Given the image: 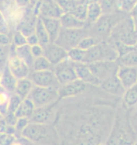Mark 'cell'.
Returning a JSON list of instances; mask_svg holds the SVG:
<instances>
[{
    "instance_id": "7402d4cb",
    "label": "cell",
    "mask_w": 137,
    "mask_h": 145,
    "mask_svg": "<svg viewBox=\"0 0 137 145\" xmlns=\"http://www.w3.org/2000/svg\"><path fill=\"white\" fill-rule=\"evenodd\" d=\"M35 105L33 104V102L31 101L28 97L24 98L22 100V102L20 104V106L18 107V109L15 112V115L18 118H28L30 119L31 116L35 110Z\"/></svg>"
},
{
    "instance_id": "836d02e7",
    "label": "cell",
    "mask_w": 137,
    "mask_h": 145,
    "mask_svg": "<svg viewBox=\"0 0 137 145\" xmlns=\"http://www.w3.org/2000/svg\"><path fill=\"white\" fill-rule=\"evenodd\" d=\"M99 41L97 39L94 38V37H88L86 36L85 38H83L81 39V41L79 42V44L77 47H79L81 49L85 51H88V49L92 48L93 46H95L96 44H98Z\"/></svg>"
},
{
    "instance_id": "8992f818",
    "label": "cell",
    "mask_w": 137,
    "mask_h": 145,
    "mask_svg": "<svg viewBox=\"0 0 137 145\" xmlns=\"http://www.w3.org/2000/svg\"><path fill=\"white\" fill-rule=\"evenodd\" d=\"M32 8L35 14L39 17L59 19L64 13L57 0H40Z\"/></svg>"
},
{
    "instance_id": "ac0fdd59",
    "label": "cell",
    "mask_w": 137,
    "mask_h": 145,
    "mask_svg": "<svg viewBox=\"0 0 137 145\" xmlns=\"http://www.w3.org/2000/svg\"><path fill=\"white\" fill-rule=\"evenodd\" d=\"M41 19L43 25H44L46 31H47L50 39V42H55L57 36L62 28L60 21L57 18H46L40 17Z\"/></svg>"
},
{
    "instance_id": "83f0119b",
    "label": "cell",
    "mask_w": 137,
    "mask_h": 145,
    "mask_svg": "<svg viewBox=\"0 0 137 145\" xmlns=\"http://www.w3.org/2000/svg\"><path fill=\"white\" fill-rule=\"evenodd\" d=\"M124 103L129 108L137 104V84L127 89L124 93Z\"/></svg>"
},
{
    "instance_id": "bcb514c9",
    "label": "cell",
    "mask_w": 137,
    "mask_h": 145,
    "mask_svg": "<svg viewBox=\"0 0 137 145\" xmlns=\"http://www.w3.org/2000/svg\"><path fill=\"white\" fill-rule=\"evenodd\" d=\"M40 0H29V4H30V8H33L37 3H38Z\"/></svg>"
},
{
    "instance_id": "d590c367",
    "label": "cell",
    "mask_w": 137,
    "mask_h": 145,
    "mask_svg": "<svg viewBox=\"0 0 137 145\" xmlns=\"http://www.w3.org/2000/svg\"><path fill=\"white\" fill-rule=\"evenodd\" d=\"M24 44H26V37L22 32L16 30L11 35V45L14 47H20Z\"/></svg>"
},
{
    "instance_id": "484cf974",
    "label": "cell",
    "mask_w": 137,
    "mask_h": 145,
    "mask_svg": "<svg viewBox=\"0 0 137 145\" xmlns=\"http://www.w3.org/2000/svg\"><path fill=\"white\" fill-rule=\"evenodd\" d=\"M35 34H36V36L38 37L39 42L40 45L44 46L46 44H48V43H50L49 35H48L47 31H46L44 25H43L41 19H40L39 16H38V20H37V23H36Z\"/></svg>"
},
{
    "instance_id": "4fadbf2b",
    "label": "cell",
    "mask_w": 137,
    "mask_h": 145,
    "mask_svg": "<svg viewBox=\"0 0 137 145\" xmlns=\"http://www.w3.org/2000/svg\"><path fill=\"white\" fill-rule=\"evenodd\" d=\"M86 88V83L83 82L80 80H75L67 84L60 85L58 88V97H74L81 94Z\"/></svg>"
},
{
    "instance_id": "30bf717a",
    "label": "cell",
    "mask_w": 137,
    "mask_h": 145,
    "mask_svg": "<svg viewBox=\"0 0 137 145\" xmlns=\"http://www.w3.org/2000/svg\"><path fill=\"white\" fill-rule=\"evenodd\" d=\"M14 50H15V47H13V50L11 52V56L9 58V61L7 64L8 69H10V71L12 73V75L17 80L28 78L29 74L31 72V69L23 60L20 59V58L15 54Z\"/></svg>"
},
{
    "instance_id": "cb8c5ba5",
    "label": "cell",
    "mask_w": 137,
    "mask_h": 145,
    "mask_svg": "<svg viewBox=\"0 0 137 145\" xmlns=\"http://www.w3.org/2000/svg\"><path fill=\"white\" fill-rule=\"evenodd\" d=\"M117 61L120 67H137V50L134 49L126 54L121 55Z\"/></svg>"
},
{
    "instance_id": "6da1fadb",
    "label": "cell",
    "mask_w": 137,
    "mask_h": 145,
    "mask_svg": "<svg viewBox=\"0 0 137 145\" xmlns=\"http://www.w3.org/2000/svg\"><path fill=\"white\" fill-rule=\"evenodd\" d=\"M22 137L29 142L42 145H55L57 140V132L53 126L47 124H38L30 122L22 131Z\"/></svg>"
},
{
    "instance_id": "816d5d0a",
    "label": "cell",
    "mask_w": 137,
    "mask_h": 145,
    "mask_svg": "<svg viewBox=\"0 0 137 145\" xmlns=\"http://www.w3.org/2000/svg\"><path fill=\"white\" fill-rule=\"evenodd\" d=\"M132 145H137V140L135 141V142L134 143H133V144H132Z\"/></svg>"
},
{
    "instance_id": "7dc6e473",
    "label": "cell",
    "mask_w": 137,
    "mask_h": 145,
    "mask_svg": "<svg viewBox=\"0 0 137 145\" xmlns=\"http://www.w3.org/2000/svg\"><path fill=\"white\" fill-rule=\"evenodd\" d=\"M11 145H26L24 142H22V141H20V140H16L14 141L13 143H12Z\"/></svg>"
},
{
    "instance_id": "5bb4252c",
    "label": "cell",
    "mask_w": 137,
    "mask_h": 145,
    "mask_svg": "<svg viewBox=\"0 0 137 145\" xmlns=\"http://www.w3.org/2000/svg\"><path fill=\"white\" fill-rule=\"evenodd\" d=\"M74 69H75L77 79L82 81L86 84L99 85L101 82L93 75L91 70L88 67V64L85 63H74Z\"/></svg>"
},
{
    "instance_id": "f5cc1de1",
    "label": "cell",
    "mask_w": 137,
    "mask_h": 145,
    "mask_svg": "<svg viewBox=\"0 0 137 145\" xmlns=\"http://www.w3.org/2000/svg\"><path fill=\"white\" fill-rule=\"evenodd\" d=\"M97 145H102V144H97Z\"/></svg>"
},
{
    "instance_id": "d6986e66",
    "label": "cell",
    "mask_w": 137,
    "mask_h": 145,
    "mask_svg": "<svg viewBox=\"0 0 137 145\" xmlns=\"http://www.w3.org/2000/svg\"><path fill=\"white\" fill-rule=\"evenodd\" d=\"M62 28L66 29H80V28H85L86 25V22L79 20L78 18H76L74 15L68 12H64L62 14V16L59 18Z\"/></svg>"
},
{
    "instance_id": "db71d44e",
    "label": "cell",
    "mask_w": 137,
    "mask_h": 145,
    "mask_svg": "<svg viewBox=\"0 0 137 145\" xmlns=\"http://www.w3.org/2000/svg\"><path fill=\"white\" fill-rule=\"evenodd\" d=\"M0 71H1V70H0Z\"/></svg>"
},
{
    "instance_id": "ba28073f",
    "label": "cell",
    "mask_w": 137,
    "mask_h": 145,
    "mask_svg": "<svg viewBox=\"0 0 137 145\" xmlns=\"http://www.w3.org/2000/svg\"><path fill=\"white\" fill-rule=\"evenodd\" d=\"M54 72L60 85L67 84L68 82L77 80L74 63L68 60V58L54 67Z\"/></svg>"
},
{
    "instance_id": "74e56055",
    "label": "cell",
    "mask_w": 137,
    "mask_h": 145,
    "mask_svg": "<svg viewBox=\"0 0 137 145\" xmlns=\"http://www.w3.org/2000/svg\"><path fill=\"white\" fill-rule=\"evenodd\" d=\"M130 114H129V121L130 126L132 128L133 131L137 132V104L130 108Z\"/></svg>"
},
{
    "instance_id": "7bdbcfd3",
    "label": "cell",
    "mask_w": 137,
    "mask_h": 145,
    "mask_svg": "<svg viewBox=\"0 0 137 145\" xmlns=\"http://www.w3.org/2000/svg\"><path fill=\"white\" fill-rule=\"evenodd\" d=\"M26 44H28L29 46H33L36 44H40L38 37L36 36L35 33L31 34V35L26 37Z\"/></svg>"
},
{
    "instance_id": "f35d334b",
    "label": "cell",
    "mask_w": 137,
    "mask_h": 145,
    "mask_svg": "<svg viewBox=\"0 0 137 145\" xmlns=\"http://www.w3.org/2000/svg\"><path fill=\"white\" fill-rule=\"evenodd\" d=\"M29 123H30V119H28V118H18L16 125L14 126L15 129H16V132L22 133V131L28 125Z\"/></svg>"
},
{
    "instance_id": "f6af8a7d",
    "label": "cell",
    "mask_w": 137,
    "mask_h": 145,
    "mask_svg": "<svg viewBox=\"0 0 137 145\" xmlns=\"http://www.w3.org/2000/svg\"><path fill=\"white\" fill-rule=\"evenodd\" d=\"M7 127H8V125H7V124H6V122L4 121V119L0 120V134L6 133V131H7Z\"/></svg>"
},
{
    "instance_id": "ee69618b",
    "label": "cell",
    "mask_w": 137,
    "mask_h": 145,
    "mask_svg": "<svg viewBox=\"0 0 137 145\" xmlns=\"http://www.w3.org/2000/svg\"><path fill=\"white\" fill-rule=\"evenodd\" d=\"M14 1H15V4H16L19 8H26L30 7L29 0H14Z\"/></svg>"
},
{
    "instance_id": "f907efd6",
    "label": "cell",
    "mask_w": 137,
    "mask_h": 145,
    "mask_svg": "<svg viewBox=\"0 0 137 145\" xmlns=\"http://www.w3.org/2000/svg\"><path fill=\"white\" fill-rule=\"evenodd\" d=\"M134 48L137 50V41H136V43H135V45H134Z\"/></svg>"
},
{
    "instance_id": "4dcf8cb0",
    "label": "cell",
    "mask_w": 137,
    "mask_h": 145,
    "mask_svg": "<svg viewBox=\"0 0 137 145\" xmlns=\"http://www.w3.org/2000/svg\"><path fill=\"white\" fill-rule=\"evenodd\" d=\"M102 14H110L117 10V0H98Z\"/></svg>"
},
{
    "instance_id": "3957f363",
    "label": "cell",
    "mask_w": 137,
    "mask_h": 145,
    "mask_svg": "<svg viewBox=\"0 0 137 145\" xmlns=\"http://www.w3.org/2000/svg\"><path fill=\"white\" fill-rule=\"evenodd\" d=\"M58 89L54 87H39L34 86L28 95L36 108L54 104L58 98Z\"/></svg>"
},
{
    "instance_id": "8d00e7d4",
    "label": "cell",
    "mask_w": 137,
    "mask_h": 145,
    "mask_svg": "<svg viewBox=\"0 0 137 145\" xmlns=\"http://www.w3.org/2000/svg\"><path fill=\"white\" fill-rule=\"evenodd\" d=\"M137 3V0H117V10L130 12Z\"/></svg>"
},
{
    "instance_id": "d6a6232c",
    "label": "cell",
    "mask_w": 137,
    "mask_h": 145,
    "mask_svg": "<svg viewBox=\"0 0 137 145\" xmlns=\"http://www.w3.org/2000/svg\"><path fill=\"white\" fill-rule=\"evenodd\" d=\"M11 94L0 86V113L4 117L8 113V105Z\"/></svg>"
},
{
    "instance_id": "7a4b0ae2",
    "label": "cell",
    "mask_w": 137,
    "mask_h": 145,
    "mask_svg": "<svg viewBox=\"0 0 137 145\" xmlns=\"http://www.w3.org/2000/svg\"><path fill=\"white\" fill-rule=\"evenodd\" d=\"M118 54L116 48L106 42L101 41L86 51L83 63L90 64L99 61H117Z\"/></svg>"
},
{
    "instance_id": "e575fe53",
    "label": "cell",
    "mask_w": 137,
    "mask_h": 145,
    "mask_svg": "<svg viewBox=\"0 0 137 145\" xmlns=\"http://www.w3.org/2000/svg\"><path fill=\"white\" fill-rule=\"evenodd\" d=\"M22 100L23 99H22L19 95H17L15 93L11 94L10 100H9V105H8V112L15 113L16 110L18 109V107L20 106Z\"/></svg>"
},
{
    "instance_id": "ab89813d",
    "label": "cell",
    "mask_w": 137,
    "mask_h": 145,
    "mask_svg": "<svg viewBox=\"0 0 137 145\" xmlns=\"http://www.w3.org/2000/svg\"><path fill=\"white\" fill-rule=\"evenodd\" d=\"M3 119H4V121L6 122L7 125L15 126L17 120H18V117L15 115V113H13V112H8L4 117H3Z\"/></svg>"
},
{
    "instance_id": "277c9868",
    "label": "cell",
    "mask_w": 137,
    "mask_h": 145,
    "mask_svg": "<svg viewBox=\"0 0 137 145\" xmlns=\"http://www.w3.org/2000/svg\"><path fill=\"white\" fill-rule=\"evenodd\" d=\"M86 37L85 28L80 29H66L61 28L55 43L61 46L66 51L78 46L81 39Z\"/></svg>"
},
{
    "instance_id": "9a60e30c",
    "label": "cell",
    "mask_w": 137,
    "mask_h": 145,
    "mask_svg": "<svg viewBox=\"0 0 137 145\" xmlns=\"http://www.w3.org/2000/svg\"><path fill=\"white\" fill-rule=\"evenodd\" d=\"M99 85L105 92H107V93L111 95H117V97L123 95L126 91V89L123 87L122 83L120 82L119 79L117 78V75L112 76L110 78L102 81Z\"/></svg>"
},
{
    "instance_id": "52a82bcc",
    "label": "cell",
    "mask_w": 137,
    "mask_h": 145,
    "mask_svg": "<svg viewBox=\"0 0 137 145\" xmlns=\"http://www.w3.org/2000/svg\"><path fill=\"white\" fill-rule=\"evenodd\" d=\"M116 30V38L117 41L124 43L126 45L134 46L137 41V34L133 28V24L132 19L121 22V24H117L114 26Z\"/></svg>"
},
{
    "instance_id": "b9f144b4",
    "label": "cell",
    "mask_w": 137,
    "mask_h": 145,
    "mask_svg": "<svg viewBox=\"0 0 137 145\" xmlns=\"http://www.w3.org/2000/svg\"><path fill=\"white\" fill-rule=\"evenodd\" d=\"M31 47V52H32V55L34 58L42 56L43 55V46L40 44H36L33 46H30Z\"/></svg>"
},
{
    "instance_id": "2e32d148",
    "label": "cell",
    "mask_w": 137,
    "mask_h": 145,
    "mask_svg": "<svg viewBox=\"0 0 137 145\" xmlns=\"http://www.w3.org/2000/svg\"><path fill=\"white\" fill-rule=\"evenodd\" d=\"M112 13L110 14H102L99 20L94 24V31L98 36L104 37L108 34L112 33L114 28V24L112 22Z\"/></svg>"
},
{
    "instance_id": "f546056e",
    "label": "cell",
    "mask_w": 137,
    "mask_h": 145,
    "mask_svg": "<svg viewBox=\"0 0 137 145\" xmlns=\"http://www.w3.org/2000/svg\"><path fill=\"white\" fill-rule=\"evenodd\" d=\"M13 45L10 46H0V70L2 71V69L5 67H7L9 58H10L11 52L13 50Z\"/></svg>"
},
{
    "instance_id": "5b68a950",
    "label": "cell",
    "mask_w": 137,
    "mask_h": 145,
    "mask_svg": "<svg viewBox=\"0 0 137 145\" xmlns=\"http://www.w3.org/2000/svg\"><path fill=\"white\" fill-rule=\"evenodd\" d=\"M88 66L93 75L101 82L112 76L117 75V70L119 69L117 61H99L88 64Z\"/></svg>"
},
{
    "instance_id": "f1b7e54d",
    "label": "cell",
    "mask_w": 137,
    "mask_h": 145,
    "mask_svg": "<svg viewBox=\"0 0 137 145\" xmlns=\"http://www.w3.org/2000/svg\"><path fill=\"white\" fill-rule=\"evenodd\" d=\"M86 51L79 47L72 48L68 51V59L73 63H83Z\"/></svg>"
},
{
    "instance_id": "44dd1931",
    "label": "cell",
    "mask_w": 137,
    "mask_h": 145,
    "mask_svg": "<svg viewBox=\"0 0 137 145\" xmlns=\"http://www.w3.org/2000/svg\"><path fill=\"white\" fill-rule=\"evenodd\" d=\"M33 87H34V84L29 78L20 79L17 81L14 93L17 95H19L22 99H24V98L28 97V95L30 94L31 90L33 89Z\"/></svg>"
},
{
    "instance_id": "60d3db41",
    "label": "cell",
    "mask_w": 137,
    "mask_h": 145,
    "mask_svg": "<svg viewBox=\"0 0 137 145\" xmlns=\"http://www.w3.org/2000/svg\"><path fill=\"white\" fill-rule=\"evenodd\" d=\"M11 45V35L9 33H0V46Z\"/></svg>"
},
{
    "instance_id": "4316f807",
    "label": "cell",
    "mask_w": 137,
    "mask_h": 145,
    "mask_svg": "<svg viewBox=\"0 0 137 145\" xmlns=\"http://www.w3.org/2000/svg\"><path fill=\"white\" fill-rule=\"evenodd\" d=\"M43 70H54V66L47 60V58L42 55L34 59L31 71H43Z\"/></svg>"
},
{
    "instance_id": "e0dca14e",
    "label": "cell",
    "mask_w": 137,
    "mask_h": 145,
    "mask_svg": "<svg viewBox=\"0 0 137 145\" xmlns=\"http://www.w3.org/2000/svg\"><path fill=\"white\" fill-rule=\"evenodd\" d=\"M54 104L48 105V106L35 108V110L30 118V122L38 123V124H47L49 125L50 120L52 119L53 115V108Z\"/></svg>"
},
{
    "instance_id": "ffe728a7",
    "label": "cell",
    "mask_w": 137,
    "mask_h": 145,
    "mask_svg": "<svg viewBox=\"0 0 137 145\" xmlns=\"http://www.w3.org/2000/svg\"><path fill=\"white\" fill-rule=\"evenodd\" d=\"M18 80L12 75V73L8 69V67H5L2 69V80H1V86L6 91L10 94L14 93L15 87Z\"/></svg>"
},
{
    "instance_id": "d4e9b609",
    "label": "cell",
    "mask_w": 137,
    "mask_h": 145,
    "mask_svg": "<svg viewBox=\"0 0 137 145\" xmlns=\"http://www.w3.org/2000/svg\"><path fill=\"white\" fill-rule=\"evenodd\" d=\"M102 15L101 6L98 2L91 3L88 5V13H86V23L95 24L99 18Z\"/></svg>"
},
{
    "instance_id": "681fc988",
    "label": "cell",
    "mask_w": 137,
    "mask_h": 145,
    "mask_svg": "<svg viewBox=\"0 0 137 145\" xmlns=\"http://www.w3.org/2000/svg\"><path fill=\"white\" fill-rule=\"evenodd\" d=\"M1 119H3V115H2L1 113H0V120H1Z\"/></svg>"
},
{
    "instance_id": "c3c4849f",
    "label": "cell",
    "mask_w": 137,
    "mask_h": 145,
    "mask_svg": "<svg viewBox=\"0 0 137 145\" xmlns=\"http://www.w3.org/2000/svg\"><path fill=\"white\" fill-rule=\"evenodd\" d=\"M1 80H2V71H0V86H1Z\"/></svg>"
},
{
    "instance_id": "1f68e13d",
    "label": "cell",
    "mask_w": 137,
    "mask_h": 145,
    "mask_svg": "<svg viewBox=\"0 0 137 145\" xmlns=\"http://www.w3.org/2000/svg\"><path fill=\"white\" fill-rule=\"evenodd\" d=\"M79 20L86 22V13H88V5L84 2V0H79V3L70 12Z\"/></svg>"
},
{
    "instance_id": "603a6c76",
    "label": "cell",
    "mask_w": 137,
    "mask_h": 145,
    "mask_svg": "<svg viewBox=\"0 0 137 145\" xmlns=\"http://www.w3.org/2000/svg\"><path fill=\"white\" fill-rule=\"evenodd\" d=\"M15 54L26 63L30 69L32 67V65L34 62V56L31 52V47L28 44H24L20 47H15Z\"/></svg>"
},
{
    "instance_id": "7c38bea8",
    "label": "cell",
    "mask_w": 137,
    "mask_h": 145,
    "mask_svg": "<svg viewBox=\"0 0 137 145\" xmlns=\"http://www.w3.org/2000/svg\"><path fill=\"white\" fill-rule=\"evenodd\" d=\"M117 76L126 90L137 84V67L119 66Z\"/></svg>"
},
{
    "instance_id": "8fae6325",
    "label": "cell",
    "mask_w": 137,
    "mask_h": 145,
    "mask_svg": "<svg viewBox=\"0 0 137 145\" xmlns=\"http://www.w3.org/2000/svg\"><path fill=\"white\" fill-rule=\"evenodd\" d=\"M43 56L47 58L49 62L55 67L67 59L68 51L57 45V43L50 42L43 46Z\"/></svg>"
},
{
    "instance_id": "9c48e42d",
    "label": "cell",
    "mask_w": 137,
    "mask_h": 145,
    "mask_svg": "<svg viewBox=\"0 0 137 145\" xmlns=\"http://www.w3.org/2000/svg\"><path fill=\"white\" fill-rule=\"evenodd\" d=\"M28 78L33 82L34 86L39 87H54L59 88V82L55 77L54 70H43V71H31Z\"/></svg>"
}]
</instances>
